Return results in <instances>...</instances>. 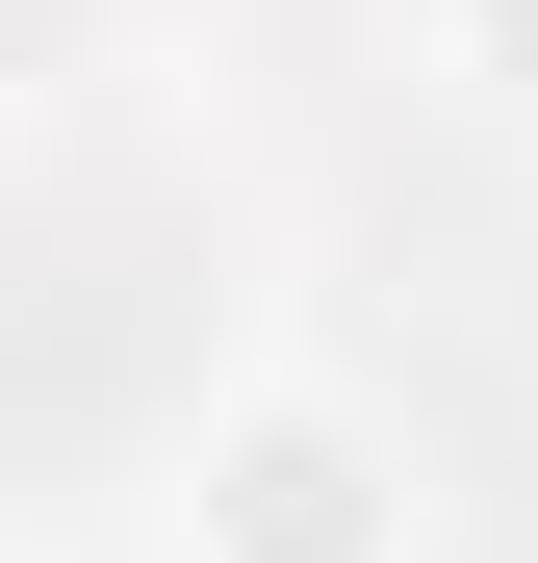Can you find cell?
Returning <instances> with one entry per match:
<instances>
[{
    "mask_svg": "<svg viewBox=\"0 0 538 563\" xmlns=\"http://www.w3.org/2000/svg\"><path fill=\"white\" fill-rule=\"evenodd\" d=\"M436 487H410V435L359 410V385H206V435H179V563H410Z\"/></svg>",
    "mask_w": 538,
    "mask_h": 563,
    "instance_id": "6da1fadb",
    "label": "cell"
},
{
    "mask_svg": "<svg viewBox=\"0 0 538 563\" xmlns=\"http://www.w3.org/2000/svg\"><path fill=\"white\" fill-rule=\"evenodd\" d=\"M410 52L462 77V103H513V129H538V0H410Z\"/></svg>",
    "mask_w": 538,
    "mask_h": 563,
    "instance_id": "7a4b0ae2",
    "label": "cell"
}]
</instances>
